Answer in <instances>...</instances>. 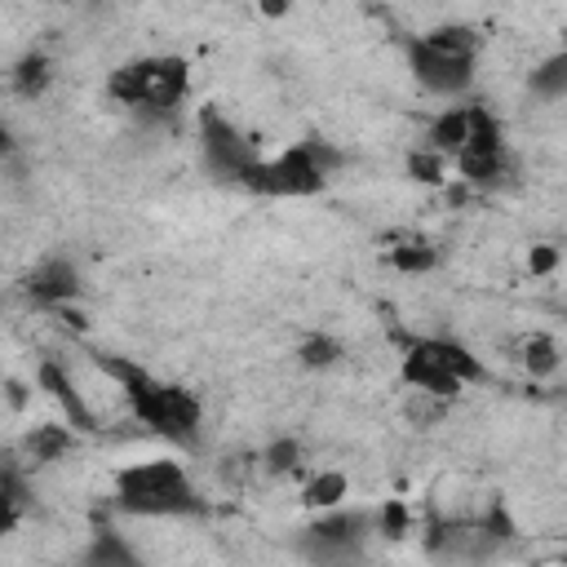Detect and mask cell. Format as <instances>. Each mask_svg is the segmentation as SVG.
Segmentation results:
<instances>
[{"label":"cell","instance_id":"cell-1","mask_svg":"<svg viewBox=\"0 0 567 567\" xmlns=\"http://www.w3.org/2000/svg\"><path fill=\"white\" fill-rule=\"evenodd\" d=\"M93 363L124 390L133 416H137L151 434H159V439H168V443H177V447H199V416H204V412H199V399H195L190 390H182V385H173V381H159L155 372H146L142 363H133V359H124V354L93 350Z\"/></svg>","mask_w":567,"mask_h":567},{"label":"cell","instance_id":"cell-2","mask_svg":"<svg viewBox=\"0 0 567 567\" xmlns=\"http://www.w3.org/2000/svg\"><path fill=\"white\" fill-rule=\"evenodd\" d=\"M115 509L133 518H204L208 496L195 487L182 461L155 456L115 474Z\"/></svg>","mask_w":567,"mask_h":567},{"label":"cell","instance_id":"cell-3","mask_svg":"<svg viewBox=\"0 0 567 567\" xmlns=\"http://www.w3.org/2000/svg\"><path fill=\"white\" fill-rule=\"evenodd\" d=\"M478 35L470 27H434L408 40V66L416 84L434 97H461L474 84Z\"/></svg>","mask_w":567,"mask_h":567},{"label":"cell","instance_id":"cell-4","mask_svg":"<svg viewBox=\"0 0 567 567\" xmlns=\"http://www.w3.org/2000/svg\"><path fill=\"white\" fill-rule=\"evenodd\" d=\"M403 381L421 394H434V399H452L461 385H474L483 381V363L470 346L452 341V337H416L408 341L403 350Z\"/></svg>","mask_w":567,"mask_h":567},{"label":"cell","instance_id":"cell-5","mask_svg":"<svg viewBox=\"0 0 567 567\" xmlns=\"http://www.w3.org/2000/svg\"><path fill=\"white\" fill-rule=\"evenodd\" d=\"M337 164H341V155L328 142L306 137V142L288 146L284 155L261 159L244 177V186L257 190V195H270V199H306V195H319L323 190V182H328V173Z\"/></svg>","mask_w":567,"mask_h":567},{"label":"cell","instance_id":"cell-6","mask_svg":"<svg viewBox=\"0 0 567 567\" xmlns=\"http://www.w3.org/2000/svg\"><path fill=\"white\" fill-rule=\"evenodd\" d=\"M106 89L115 102H124L142 115L168 120L186 97V62L182 58H137V62L120 66Z\"/></svg>","mask_w":567,"mask_h":567},{"label":"cell","instance_id":"cell-7","mask_svg":"<svg viewBox=\"0 0 567 567\" xmlns=\"http://www.w3.org/2000/svg\"><path fill=\"white\" fill-rule=\"evenodd\" d=\"M368 532H372V514L337 509V514L301 527L297 549L310 567H368Z\"/></svg>","mask_w":567,"mask_h":567},{"label":"cell","instance_id":"cell-8","mask_svg":"<svg viewBox=\"0 0 567 567\" xmlns=\"http://www.w3.org/2000/svg\"><path fill=\"white\" fill-rule=\"evenodd\" d=\"M199 155H204V168L217 177V182H239L261 164L257 155V142L248 133H239L221 111L204 106L199 111Z\"/></svg>","mask_w":567,"mask_h":567},{"label":"cell","instance_id":"cell-9","mask_svg":"<svg viewBox=\"0 0 567 567\" xmlns=\"http://www.w3.org/2000/svg\"><path fill=\"white\" fill-rule=\"evenodd\" d=\"M452 164L474 186H496V182L509 177V151H505V137H501V124L483 106H470V137H465V146Z\"/></svg>","mask_w":567,"mask_h":567},{"label":"cell","instance_id":"cell-10","mask_svg":"<svg viewBox=\"0 0 567 567\" xmlns=\"http://www.w3.org/2000/svg\"><path fill=\"white\" fill-rule=\"evenodd\" d=\"M505 536L492 532V523H439L425 540V554L443 567H483L501 558Z\"/></svg>","mask_w":567,"mask_h":567},{"label":"cell","instance_id":"cell-11","mask_svg":"<svg viewBox=\"0 0 567 567\" xmlns=\"http://www.w3.org/2000/svg\"><path fill=\"white\" fill-rule=\"evenodd\" d=\"M80 266L71 257H44L31 275H27V297L40 306H66L80 297Z\"/></svg>","mask_w":567,"mask_h":567},{"label":"cell","instance_id":"cell-12","mask_svg":"<svg viewBox=\"0 0 567 567\" xmlns=\"http://www.w3.org/2000/svg\"><path fill=\"white\" fill-rule=\"evenodd\" d=\"M35 385L66 412V421H71V430H97L93 425V412H89V403L80 399V390H75V381H71V372L62 368V363H53V359H44L40 368H35Z\"/></svg>","mask_w":567,"mask_h":567},{"label":"cell","instance_id":"cell-13","mask_svg":"<svg viewBox=\"0 0 567 567\" xmlns=\"http://www.w3.org/2000/svg\"><path fill=\"white\" fill-rule=\"evenodd\" d=\"M80 567H146V558L115 527H97L89 549H84V558H80Z\"/></svg>","mask_w":567,"mask_h":567},{"label":"cell","instance_id":"cell-14","mask_svg":"<svg viewBox=\"0 0 567 567\" xmlns=\"http://www.w3.org/2000/svg\"><path fill=\"white\" fill-rule=\"evenodd\" d=\"M465 137H470V106H447L443 115H434V124L425 133V146L443 159H456Z\"/></svg>","mask_w":567,"mask_h":567},{"label":"cell","instance_id":"cell-15","mask_svg":"<svg viewBox=\"0 0 567 567\" xmlns=\"http://www.w3.org/2000/svg\"><path fill=\"white\" fill-rule=\"evenodd\" d=\"M527 89H532V97H540V102L567 97V49H563V53H549L545 62H536L532 75H527Z\"/></svg>","mask_w":567,"mask_h":567},{"label":"cell","instance_id":"cell-16","mask_svg":"<svg viewBox=\"0 0 567 567\" xmlns=\"http://www.w3.org/2000/svg\"><path fill=\"white\" fill-rule=\"evenodd\" d=\"M53 84V62L44 53H22L13 66V93L18 97H40Z\"/></svg>","mask_w":567,"mask_h":567},{"label":"cell","instance_id":"cell-17","mask_svg":"<svg viewBox=\"0 0 567 567\" xmlns=\"http://www.w3.org/2000/svg\"><path fill=\"white\" fill-rule=\"evenodd\" d=\"M27 447H31L35 465H49V461H58V456H66L75 447V434H71V425H35Z\"/></svg>","mask_w":567,"mask_h":567},{"label":"cell","instance_id":"cell-18","mask_svg":"<svg viewBox=\"0 0 567 567\" xmlns=\"http://www.w3.org/2000/svg\"><path fill=\"white\" fill-rule=\"evenodd\" d=\"M0 505H4V532H13L18 518L27 514V483H22L13 461L4 465V478H0Z\"/></svg>","mask_w":567,"mask_h":567},{"label":"cell","instance_id":"cell-19","mask_svg":"<svg viewBox=\"0 0 567 567\" xmlns=\"http://www.w3.org/2000/svg\"><path fill=\"white\" fill-rule=\"evenodd\" d=\"M523 363H527L532 377H554V372H558V346H554V337L536 332V337L523 346Z\"/></svg>","mask_w":567,"mask_h":567},{"label":"cell","instance_id":"cell-20","mask_svg":"<svg viewBox=\"0 0 567 567\" xmlns=\"http://www.w3.org/2000/svg\"><path fill=\"white\" fill-rule=\"evenodd\" d=\"M297 359H301L306 368H332V363L341 359V341H337V337H328V332H315V337H306V341H301Z\"/></svg>","mask_w":567,"mask_h":567},{"label":"cell","instance_id":"cell-21","mask_svg":"<svg viewBox=\"0 0 567 567\" xmlns=\"http://www.w3.org/2000/svg\"><path fill=\"white\" fill-rule=\"evenodd\" d=\"M341 496H346V474L328 470V474H319V478L306 487V496H301V501H306L310 509H332Z\"/></svg>","mask_w":567,"mask_h":567},{"label":"cell","instance_id":"cell-22","mask_svg":"<svg viewBox=\"0 0 567 567\" xmlns=\"http://www.w3.org/2000/svg\"><path fill=\"white\" fill-rule=\"evenodd\" d=\"M390 261L399 270H430L439 261V252L430 244H403V248H390Z\"/></svg>","mask_w":567,"mask_h":567},{"label":"cell","instance_id":"cell-23","mask_svg":"<svg viewBox=\"0 0 567 567\" xmlns=\"http://www.w3.org/2000/svg\"><path fill=\"white\" fill-rule=\"evenodd\" d=\"M297 456H301L297 439H279V443L266 452V470H270V474H284V470H292V465H297Z\"/></svg>","mask_w":567,"mask_h":567},{"label":"cell","instance_id":"cell-24","mask_svg":"<svg viewBox=\"0 0 567 567\" xmlns=\"http://www.w3.org/2000/svg\"><path fill=\"white\" fill-rule=\"evenodd\" d=\"M408 168H412V177H421V182H439L443 155H434V151H416V155L408 159Z\"/></svg>","mask_w":567,"mask_h":567},{"label":"cell","instance_id":"cell-25","mask_svg":"<svg viewBox=\"0 0 567 567\" xmlns=\"http://www.w3.org/2000/svg\"><path fill=\"white\" fill-rule=\"evenodd\" d=\"M554 261H558V257H554V248H532V270H536V275L554 270Z\"/></svg>","mask_w":567,"mask_h":567}]
</instances>
